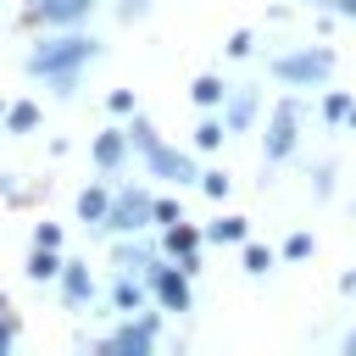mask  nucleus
Here are the masks:
<instances>
[{"label":"nucleus","mask_w":356,"mask_h":356,"mask_svg":"<svg viewBox=\"0 0 356 356\" xmlns=\"http://www.w3.org/2000/svg\"><path fill=\"white\" fill-rule=\"evenodd\" d=\"M200 189L222 200V195H228V172H200Z\"/></svg>","instance_id":"obj_18"},{"label":"nucleus","mask_w":356,"mask_h":356,"mask_svg":"<svg viewBox=\"0 0 356 356\" xmlns=\"http://www.w3.org/2000/svg\"><path fill=\"white\" fill-rule=\"evenodd\" d=\"M134 139H139V150L150 156V167H156L161 178H172V184H195V178H200L189 156H178V150H167V145H161V139L150 134V122H134Z\"/></svg>","instance_id":"obj_2"},{"label":"nucleus","mask_w":356,"mask_h":356,"mask_svg":"<svg viewBox=\"0 0 356 356\" xmlns=\"http://www.w3.org/2000/svg\"><path fill=\"white\" fill-rule=\"evenodd\" d=\"M267 267H273V256L261 245H245V273H267Z\"/></svg>","instance_id":"obj_16"},{"label":"nucleus","mask_w":356,"mask_h":356,"mask_svg":"<svg viewBox=\"0 0 356 356\" xmlns=\"http://www.w3.org/2000/svg\"><path fill=\"white\" fill-rule=\"evenodd\" d=\"M95 161H100V167H117V161H122V134H100Z\"/></svg>","instance_id":"obj_11"},{"label":"nucleus","mask_w":356,"mask_h":356,"mask_svg":"<svg viewBox=\"0 0 356 356\" xmlns=\"http://www.w3.org/2000/svg\"><path fill=\"white\" fill-rule=\"evenodd\" d=\"M89 289H95L89 273H83V267H67V295H72V300H89Z\"/></svg>","instance_id":"obj_13"},{"label":"nucleus","mask_w":356,"mask_h":356,"mask_svg":"<svg viewBox=\"0 0 356 356\" xmlns=\"http://www.w3.org/2000/svg\"><path fill=\"white\" fill-rule=\"evenodd\" d=\"M117 306H139V289L134 284H117Z\"/></svg>","instance_id":"obj_24"},{"label":"nucleus","mask_w":356,"mask_h":356,"mask_svg":"<svg viewBox=\"0 0 356 356\" xmlns=\"http://www.w3.org/2000/svg\"><path fill=\"white\" fill-rule=\"evenodd\" d=\"M350 111H356V106H350L345 95H328V100H323V117H328V122H339V117H350Z\"/></svg>","instance_id":"obj_15"},{"label":"nucleus","mask_w":356,"mask_h":356,"mask_svg":"<svg viewBox=\"0 0 356 356\" xmlns=\"http://www.w3.org/2000/svg\"><path fill=\"white\" fill-rule=\"evenodd\" d=\"M89 6H95V0H39V17H44V22H78Z\"/></svg>","instance_id":"obj_6"},{"label":"nucleus","mask_w":356,"mask_h":356,"mask_svg":"<svg viewBox=\"0 0 356 356\" xmlns=\"http://www.w3.org/2000/svg\"><path fill=\"white\" fill-rule=\"evenodd\" d=\"M228 56H250V33H234L228 39Z\"/></svg>","instance_id":"obj_22"},{"label":"nucleus","mask_w":356,"mask_h":356,"mask_svg":"<svg viewBox=\"0 0 356 356\" xmlns=\"http://www.w3.org/2000/svg\"><path fill=\"white\" fill-rule=\"evenodd\" d=\"M195 139H200V150H217V145H222V122H200Z\"/></svg>","instance_id":"obj_17"},{"label":"nucleus","mask_w":356,"mask_h":356,"mask_svg":"<svg viewBox=\"0 0 356 356\" xmlns=\"http://www.w3.org/2000/svg\"><path fill=\"white\" fill-rule=\"evenodd\" d=\"M33 122H39V111H33V106H11V128H17V134H22V128H33Z\"/></svg>","instance_id":"obj_19"},{"label":"nucleus","mask_w":356,"mask_h":356,"mask_svg":"<svg viewBox=\"0 0 356 356\" xmlns=\"http://www.w3.org/2000/svg\"><path fill=\"white\" fill-rule=\"evenodd\" d=\"M350 356H356V334H350Z\"/></svg>","instance_id":"obj_27"},{"label":"nucleus","mask_w":356,"mask_h":356,"mask_svg":"<svg viewBox=\"0 0 356 356\" xmlns=\"http://www.w3.org/2000/svg\"><path fill=\"white\" fill-rule=\"evenodd\" d=\"M222 100V83L217 78H195V106H217Z\"/></svg>","instance_id":"obj_12"},{"label":"nucleus","mask_w":356,"mask_h":356,"mask_svg":"<svg viewBox=\"0 0 356 356\" xmlns=\"http://www.w3.org/2000/svg\"><path fill=\"white\" fill-rule=\"evenodd\" d=\"M28 273H33V278H56V273H61L56 245H39V250H33V261H28Z\"/></svg>","instance_id":"obj_10"},{"label":"nucleus","mask_w":356,"mask_h":356,"mask_svg":"<svg viewBox=\"0 0 356 356\" xmlns=\"http://www.w3.org/2000/svg\"><path fill=\"white\" fill-rule=\"evenodd\" d=\"M89 56H95V39L67 33V39H50L44 50H33V56H28V72H44V78H72V67H78V61H89Z\"/></svg>","instance_id":"obj_1"},{"label":"nucleus","mask_w":356,"mask_h":356,"mask_svg":"<svg viewBox=\"0 0 356 356\" xmlns=\"http://www.w3.org/2000/svg\"><path fill=\"white\" fill-rule=\"evenodd\" d=\"M339 6H345V11H350V17H356V0H339Z\"/></svg>","instance_id":"obj_26"},{"label":"nucleus","mask_w":356,"mask_h":356,"mask_svg":"<svg viewBox=\"0 0 356 356\" xmlns=\"http://www.w3.org/2000/svg\"><path fill=\"white\" fill-rule=\"evenodd\" d=\"M106 350H117V356H128V350H134V356H139V350H150V323H139V328H122V334H117Z\"/></svg>","instance_id":"obj_8"},{"label":"nucleus","mask_w":356,"mask_h":356,"mask_svg":"<svg viewBox=\"0 0 356 356\" xmlns=\"http://www.w3.org/2000/svg\"><path fill=\"white\" fill-rule=\"evenodd\" d=\"M156 295H161L172 312H184V306H189V289H184V278H178V273H156Z\"/></svg>","instance_id":"obj_7"},{"label":"nucleus","mask_w":356,"mask_h":356,"mask_svg":"<svg viewBox=\"0 0 356 356\" xmlns=\"http://www.w3.org/2000/svg\"><path fill=\"white\" fill-rule=\"evenodd\" d=\"M284 250H289V256H312V239H306V234H295V239H289Z\"/></svg>","instance_id":"obj_23"},{"label":"nucleus","mask_w":356,"mask_h":356,"mask_svg":"<svg viewBox=\"0 0 356 356\" xmlns=\"http://www.w3.org/2000/svg\"><path fill=\"white\" fill-rule=\"evenodd\" d=\"M145 217H156V206L145 200V195H122L111 211H106V228H117V234H128V228H145Z\"/></svg>","instance_id":"obj_4"},{"label":"nucleus","mask_w":356,"mask_h":356,"mask_svg":"<svg viewBox=\"0 0 356 356\" xmlns=\"http://www.w3.org/2000/svg\"><path fill=\"white\" fill-rule=\"evenodd\" d=\"M328 67H334V56H328V50H306V56H284L273 72H278L284 83H323V78H328Z\"/></svg>","instance_id":"obj_3"},{"label":"nucleus","mask_w":356,"mask_h":356,"mask_svg":"<svg viewBox=\"0 0 356 356\" xmlns=\"http://www.w3.org/2000/svg\"><path fill=\"white\" fill-rule=\"evenodd\" d=\"M106 211H111V200H106V189H83V195H78V217H83V222H100Z\"/></svg>","instance_id":"obj_9"},{"label":"nucleus","mask_w":356,"mask_h":356,"mask_svg":"<svg viewBox=\"0 0 356 356\" xmlns=\"http://www.w3.org/2000/svg\"><path fill=\"white\" fill-rule=\"evenodd\" d=\"M289 150H295V106H278L267 122V161H278Z\"/></svg>","instance_id":"obj_5"},{"label":"nucleus","mask_w":356,"mask_h":356,"mask_svg":"<svg viewBox=\"0 0 356 356\" xmlns=\"http://www.w3.org/2000/svg\"><path fill=\"white\" fill-rule=\"evenodd\" d=\"M6 345H11V323H0V350H6Z\"/></svg>","instance_id":"obj_25"},{"label":"nucleus","mask_w":356,"mask_h":356,"mask_svg":"<svg viewBox=\"0 0 356 356\" xmlns=\"http://www.w3.org/2000/svg\"><path fill=\"white\" fill-rule=\"evenodd\" d=\"M167 245H172V250H184V256H189V250H195V234H189V228H172V239H167Z\"/></svg>","instance_id":"obj_21"},{"label":"nucleus","mask_w":356,"mask_h":356,"mask_svg":"<svg viewBox=\"0 0 356 356\" xmlns=\"http://www.w3.org/2000/svg\"><path fill=\"white\" fill-rule=\"evenodd\" d=\"M211 239H245V222L239 217H217L211 222Z\"/></svg>","instance_id":"obj_14"},{"label":"nucleus","mask_w":356,"mask_h":356,"mask_svg":"<svg viewBox=\"0 0 356 356\" xmlns=\"http://www.w3.org/2000/svg\"><path fill=\"white\" fill-rule=\"evenodd\" d=\"M228 117H234V122H250V117H256V100H250V95H239V100H234V111H228Z\"/></svg>","instance_id":"obj_20"}]
</instances>
